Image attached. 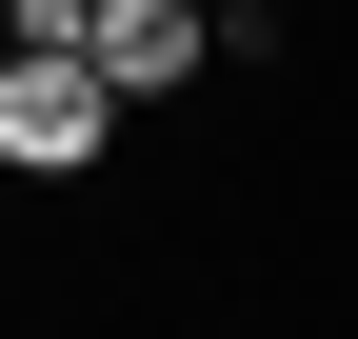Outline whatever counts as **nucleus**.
Returning a JSON list of instances; mask_svg holds the SVG:
<instances>
[{
	"instance_id": "f257e3e1",
	"label": "nucleus",
	"mask_w": 358,
	"mask_h": 339,
	"mask_svg": "<svg viewBox=\"0 0 358 339\" xmlns=\"http://www.w3.org/2000/svg\"><path fill=\"white\" fill-rule=\"evenodd\" d=\"M100 160H120L100 60H40V40H0V180H100Z\"/></svg>"
},
{
	"instance_id": "f03ea898",
	"label": "nucleus",
	"mask_w": 358,
	"mask_h": 339,
	"mask_svg": "<svg viewBox=\"0 0 358 339\" xmlns=\"http://www.w3.org/2000/svg\"><path fill=\"white\" fill-rule=\"evenodd\" d=\"M80 60H100V100H120V120H159V100H199L219 20H199V0H80Z\"/></svg>"
},
{
	"instance_id": "7ed1b4c3",
	"label": "nucleus",
	"mask_w": 358,
	"mask_h": 339,
	"mask_svg": "<svg viewBox=\"0 0 358 339\" xmlns=\"http://www.w3.org/2000/svg\"><path fill=\"white\" fill-rule=\"evenodd\" d=\"M0 40H40V60H80V0H0Z\"/></svg>"
},
{
	"instance_id": "20e7f679",
	"label": "nucleus",
	"mask_w": 358,
	"mask_h": 339,
	"mask_svg": "<svg viewBox=\"0 0 358 339\" xmlns=\"http://www.w3.org/2000/svg\"><path fill=\"white\" fill-rule=\"evenodd\" d=\"M199 20H239V60H259V40H279V20H299V0H199Z\"/></svg>"
}]
</instances>
